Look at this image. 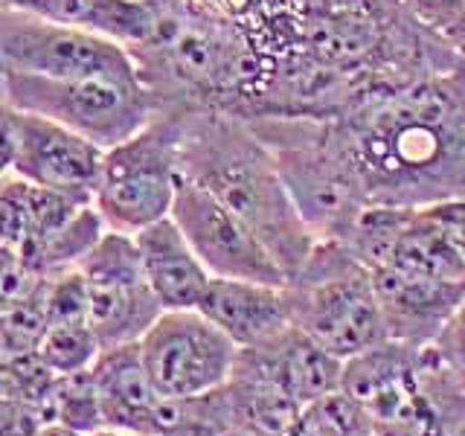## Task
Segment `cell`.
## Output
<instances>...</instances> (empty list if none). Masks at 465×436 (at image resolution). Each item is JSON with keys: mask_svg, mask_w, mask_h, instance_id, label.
Wrapping results in <instances>:
<instances>
[{"mask_svg": "<svg viewBox=\"0 0 465 436\" xmlns=\"http://www.w3.org/2000/svg\"><path fill=\"white\" fill-rule=\"evenodd\" d=\"M430 222L440 227L445 236L457 244V251L465 256V201H442V203H430V207H421Z\"/></svg>", "mask_w": 465, "mask_h": 436, "instance_id": "29", "label": "cell"}, {"mask_svg": "<svg viewBox=\"0 0 465 436\" xmlns=\"http://www.w3.org/2000/svg\"><path fill=\"white\" fill-rule=\"evenodd\" d=\"M99 338L87 320L50 323L35 349V355L53 375H70L87 370L99 355Z\"/></svg>", "mask_w": 465, "mask_h": 436, "instance_id": "23", "label": "cell"}, {"mask_svg": "<svg viewBox=\"0 0 465 436\" xmlns=\"http://www.w3.org/2000/svg\"><path fill=\"white\" fill-rule=\"evenodd\" d=\"M29 239V181L6 174L0 181V244L21 253Z\"/></svg>", "mask_w": 465, "mask_h": 436, "instance_id": "24", "label": "cell"}, {"mask_svg": "<svg viewBox=\"0 0 465 436\" xmlns=\"http://www.w3.org/2000/svg\"><path fill=\"white\" fill-rule=\"evenodd\" d=\"M105 222L96 210V203H84V207L70 218L67 224L58 227L53 236L44 239L38 247H33L21 262L41 276L64 271V268H79V262L94 251L96 242L105 236Z\"/></svg>", "mask_w": 465, "mask_h": 436, "instance_id": "20", "label": "cell"}, {"mask_svg": "<svg viewBox=\"0 0 465 436\" xmlns=\"http://www.w3.org/2000/svg\"><path fill=\"white\" fill-rule=\"evenodd\" d=\"M445 38L450 41V47H454V53L460 55V62L465 64V6L460 12V18L450 24V29L445 33Z\"/></svg>", "mask_w": 465, "mask_h": 436, "instance_id": "31", "label": "cell"}, {"mask_svg": "<svg viewBox=\"0 0 465 436\" xmlns=\"http://www.w3.org/2000/svg\"><path fill=\"white\" fill-rule=\"evenodd\" d=\"M222 436H259V433H251V431H242V428H232V431H227V433H222Z\"/></svg>", "mask_w": 465, "mask_h": 436, "instance_id": "34", "label": "cell"}, {"mask_svg": "<svg viewBox=\"0 0 465 436\" xmlns=\"http://www.w3.org/2000/svg\"><path fill=\"white\" fill-rule=\"evenodd\" d=\"M236 363L268 378L300 407L326 396V392L341 390L343 375V361L334 358L329 349H323L294 323L268 341L242 346Z\"/></svg>", "mask_w": 465, "mask_h": 436, "instance_id": "14", "label": "cell"}, {"mask_svg": "<svg viewBox=\"0 0 465 436\" xmlns=\"http://www.w3.org/2000/svg\"><path fill=\"white\" fill-rule=\"evenodd\" d=\"M198 312L213 320L239 349L268 341L291 326L288 288L253 280L213 276L198 302Z\"/></svg>", "mask_w": 465, "mask_h": 436, "instance_id": "15", "label": "cell"}, {"mask_svg": "<svg viewBox=\"0 0 465 436\" xmlns=\"http://www.w3.org/2000/svg\"><path fill=\"white\" fill-rule=\"evenodd\" d=\"M4 178H6V174H0V181H4Z\"/></svg>", "mask_w": 465, "mask_h": 436, "instance_id": "36", "label": "cell"}, {"mask_svg": "<svg viewBox=\"0 0 465 436\" xmlns=\"http://www.w3.org/2000/svg\"><path fill=\"white\" fill-rule=\"evenodd\" d=\"M91 372L96 382L105 428L131 436L152 433L157 404L163 396L149 382L140 341L99 349L96 361L91 363Z\"/></svg>", "mask_w": 465, "mask_h": 436, "instance_id": "17", "label": "cell"}, {"mask_svg": "<svg viewBox=\"0 0 465 436\" xmlns=\"http://www.w3.org/2000/svg\"><path fill=\"white\" fill-rule=\"evenodd\" d=\"M35 436H82V433L70 431V428H64V425H55V421H47V425H41V428H38Z\"/></svg>", "mask_w": 465, "mask_h": 436, "instance_id": "32", "label": "cell"}, {"mask_svg": "<svg viewBox=\"0 0 465 436\" xmlns=\"http://www.w3.org/2000/svg\"><path fill=\"white\" fill-rule=\"evenodd\" d=\"M143 436H157V433H143Z\"/></svg>", "mask_w": 465, "mask_h": 436, "instance_id": "35", "label": "cell"}, {"mask_svg": "<svg viewBox=\"0 0 465 436\" xmlns=\"http://www.w3.org/2000/svg\"><path fill=\"white\" fill-rule=\"evenodd\" d=\"M44 276L29 271L21 256L0 244V309L15 300H24L29 294H35Z\"/></svg>", "mask_w": 465, "mask_h": 436, "instance_id": "26", "label": "cell"}, {"mask_svg": "<svg viewBox=\"0 0 465 436\" xmlns=\"http://www.w3.org/2000/svg\"><path fill=\"white\" fill-rule=\"evenodd\" d=\"M375 297L381 305L387 338L428 349L465 300V282L433 280L396 268H372Z\"/></svg>", "mask_w": 465, "mask_h": 436, "instance_id": "13", "label": "cell"}, {"mask_svg": "<svg viewBox=\"0 0 465 436\" xmlns=\"http://www.w3.org/2000/svg\"><path fill=\"white\" fill-rule=\"evenodd\" d=\"M224 390L230 399L232 425L259 436H285L300 413V404L288 392L239 363H232Z\"/></svg>", "mask_w": 465, "mask_h": 436, "instance_id": "19", "label": "cell"}, {"mask_svg": "<svg viewBox=\"0 0 465 436\" xmlns=\"http://www.w3.org/2000/svg\"><path fill=\"white\" fill-rule=\"evenodd\" d=\"M15 145H18V111L0 96V174H12Z\"/></svg>", "mask_w": 465, "mask_h": 436, "instance_id": "30", "label": "cell"}, {"mask_svg": "<svg viewBox=\"0 0 465 436\" xmlns=\"http://www.w3.org/2000/svg\"><path fill=\"white\" fill-rule=\"evenodd\" d=\"M18 111V108H15ZM102 154L96 143L76 134L38 114L18 111V145H15L12 174L50 189L91 193L99 183Z\"/></svg>", "mask_w": 465, "mask_h": 436, "instance_id": "12", "label": "cell"}, {"mask_svg": "<svg viewBox=\"0 0 465 436\" xmlns=\"http://www.w3.org/2000/svg\"><path fill=\"white\" fill-rule=\"evenodd\" d=\"M0 9L58 26L87 29V33L120 41L123 47L145 41L154 26L152 0H0Z\"/></svg>", "mask_w": 465, "mask_h": 436, "instance_id": "18", "label": "cell"}, {"mask_svg": "<svg viewBox=\"0 0 465 436\" xmlns=\"http://www.w3.org/2000/svg\"><path fill=\"white\" fill-rule=\"evenodd\" d=\"M44 407L24 399H0V436H35L41 425H47Z\"/></svg>", "mask_w": 465, "mask_h": 436, "instance_id": "27", "label": "cell"}, {"mask_svg": "<svg viewBox=\"0 0 465 436\" xmlns=\"http://www.w3.org/2000/svg\"><path fill=\"white\" fill-rule=\"evenodd\" d=\"M421 24H428L436 33H448L450 24L460 18L465 0H401Z\"/></svg>", "mask_w": 465, "mask_h": 436, "instance_id": "28", "label": "cell"}, {"mask_svg": "<svg viewBox=\"0 0 465 436\" xmlns=\"http://www.w3.org/2000/svg\"><path fill=\"white\" fill-rule=\"evenodd\" d=\"M334 120L370 207L465 201V67L375 84Z\"/></svg>", "mask_w": 465, "mask_h": 436, "instance_id": "1", "label": "cell"}, {"mask_svg": "<svg viewBox=\"0 0 465 436\" xmlns=\"http://www.w3.org/2000/svg\"><path fill=\"white\" fill-rule=\"evenodd\" d=\"M285 288L291 323L334 358L346 361L390 341L372 273L343 242H317Z\"/></svg>", "mask_w": 465, "mask_h": 436, "instance_id": "4", "label": "cell"}, {"mask_svg": "<svg viewBox=\"0 0 465 436\" xmlns=\"http://www.w3.org/2000/svg\"><path fill=\"white\" fill-rule=\"evenodd\" d=\"M87 285V323L96 332L99 346L140 341L163 314L143 273L134 236L105 230V236L79 262Z\"/></svg>", "mask_w": 465, "mask_h": 436, "instance_id": "9", "label": "cell"}, {"mask_svg": "<svg viewBox=\"0 0 465 436\" xmlns=\"http://www.w3.org/2000/svg\"><path fill=\"white\" fill-rule=\"evenodd\" d=\"M183 111H160L137 134L102 154L94 203L108 230L134 236L172 213L181 183Z\"/></svg>", "mask_w": 465, "mask_h": 436, "instance_id": "6", "label": "cell"}, {"mask_svg": "<svg viewBox=\"0 0 465 436\" xmlns=\"http://www.w3.org/2000/svg\"><path fill=\"white\" fill-rule=\"evenodd\" d=\"M195 256L203 262L210 276L224 280H253L268 285H288V276L280 262L259 242L256 233L239 215H232L222 201L207 189L181 174L174 193L172 213Z\"/></svg>", "mask_w": 465, "mask_h": 436, "instance_id": "10", "label": "cell"}, {"mask_svg": "<svg viewBox=\"0 0 465 436\" xmlns=\"http://www.w3.org/2000/svg\"><path fill=\"white\" fill-rule=\"evenodd\" d=\"M421 352L425 349L384 341L343 361L341 390L363 411L372 436H440L421 387Z\"/></svg>", "mask_w": 465, "mask_h": 436, "instance_id": "7", "label": "cell"}, {"mask_svg": "<svg viewBox=\"0 0 465 436\" xmlns=\"http://www.w3.org/2000/svg\"><path fill=\"white\" fill-rule=\"evenodd\" d=\"M285 436H372V431L355 399L334 390L302 404Z\"/></svg>", "mask_w": 465, "mask_h": 436, "instance_id": "22", "label": "cell"}, {"mask_svg": "<svg viewBox=\"0 0 465 436\" xmlns=\"http://www.w3.org/2000/svg\"><path fill=\"white\" fill-rule=\"evenodd\" d=\"M271 149L280 178L317 242H346L370 207L367 189L338 120L256 116L244 120Z\"/></svg>", "mask_w": 465, "mask_h": 436, "instance_id": "3", "label": "cell"}, {"mask_svg": "<svg viewBox=\"0 0 465 436\" xmlns=\"http://www.w3.org/2000/svg\"><path fill=\"white\" fill-rule=\"evenodd\" d=\"M140 352L160 396L186 399L222 387L239 346L198 309H186L160 314L140 338Z\"/></svg>", "mask_w": 465, "mask_h": 436, "instance_id": "8", "label": "cell"}, {"mask_svg": "<svg viewBox=\"0 0 465 436\" xmlns=\"http://www.w3.org/2000/svg\"><path fill=\"white\" fill-rule=\"evenodd\" d=\"M0 96L24 114H38L76 131L99 149L137 134L154 114L137 73L50 79L0 64Z\"/></svg>", "mask_w": 465, "mask_h": 436, "instance_id": "5", "label": "cell"}, {"mask_svg": "<svg viewBox=\"0 0 465 436\" xmlns=\"http://www.w3.org/2000/svg\"><path fill=\"white\" fill-rule=\"evenodd\" d=\"M87 436H131V433H123V431H114V428H99L94 433H87Z\"/></svg>", "mask_w": 465, "mask_h": 436, "instance_id": "33", "label": "cell"}, {"mask_svg": "<svg viewBox=\"0 0 465 436\" xmlns=\"http://www.w3.org/2000/svg\"><path fill=\"white\" fill-rule=\"evenodd\" d=\"M0 64L50 79H84L108 73H137L120 41L29 18L0 38Z\"/></svg>", "mask_w": 465, "mask_h": 436, "instance_id": "11", "label": "cell"}, {"mask_svg": "<svg viewBox=\"0 0 465 436\" xmlns=\"http://www.w3.org/2000/svg\"><path fill=\"white\" fill-rule=\"evenodd\" d=\"M433 355L448 370V375L465 390V300L457 309V314L448 320V326L433 341Z\"/></svg>", "mask_w": 465, "mask_h": 436, "instance_id": "25", "label": "cell"}, {"mask_svg": "<svg viewBox=\"0 0 465 436\" xmlns=\"http://www.w3.org/2000/svg\"><path fill=\"white\" fill-rule=\"evenodd\" d=\"M134 244L140 251L145 280H149L152 294L163 305V312L198 309L213 276L195 256L181 227L174 224V218L166 215L143 227L134 233Z\"/></svg>", "mask_w": 465, "mask_h": 436, "instance_id": "16", "label": "cell"}, {"mask_svg": "<svg viewBox=\"0 0 465 436\" xmlns=\"http://www.w3.org/2000/svg\"><path fill=\"white\" fill-rule=\"evenodd\" d=\"M47 413H50V421H55V425H64L82 436L105 428L91 367L70 372V375H55V384L50 392V401H47Z\"/></svg>", "mask_w": 465, "mask_h": 436, "instance_id": "21", "label": "cell"}, {"mask_svg": "<svg viewBox=\"0 0 465 436\" xmlns=\"http://www.w3.org/2000/svg\"><path fill=\"white\" fill-rule=\"evenodd\" d=\"M181 174L239 215L291 280L317 244L280 178L271 149L242 116L218 108H186Z\"/></svg>", "mask_w": 465, "mask_h": 436, "instance_id": "2", "label": "cell"}]
</instances>
